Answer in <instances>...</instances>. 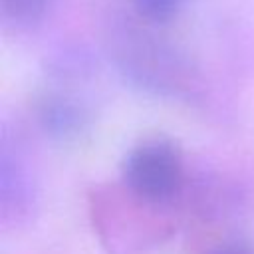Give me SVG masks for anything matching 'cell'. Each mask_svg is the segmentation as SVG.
Wrapping results in <instances>:
<instances>
[{"mask_svg":"<svg viewBox=\"0 0 254 254\" xmlns=\"http://www.w3.org/2000/svg\"><path fill=\"white\" fill-rule=\"evenodd\" d=\"M52 6L54 0H0V18L6 28L26 32L40 26Z\"/></svg>","mask_w":254,"mask_h":254,"instance_id":"8992f818","label":"cell"},{"mask_svg":"<svg viewBox=\"0 0 254 254\" xmlns=\"http://www.w3.org/2000/svg\"><path fill=\"white\" fill-rule=\"evenodd\" d=\"M129 22L111 38V52L121 73L141 89L157 95L185 97L196 85L190 60L169 40L155 34L153 24Z\"/></svg>","mask_w":254,"mask_h":254,"instance_id":"7a4b0ae2","label":"cell"},{"mask_svg":"<svg viewBox=\"0 0 254 254\" xmlns=\"http://www.w3.org/2000/svg\"><path fill=\"white\" fill-rule=\"evenodd\" d=\"M206 254H254V248L242 240H226L222 244H216Z\"/></svg>","mask_w":254,"mask_h":254,"instance_id":"ba28073f","label":"cell"},{"mask_svg":"<svg viewBox=\"0 0 254 254\" xmlns=\"http://www.w3.org/2000/svg\"><path fill=\"white\" fill-rule=\"evenodd\" d=\"M121 181L145 198L157 202H181L187 189L185 157L179 145L169 139H145L125 155Z\"/></svg>","mask_w":254,"mask_h":254,"instance_id":"3957f363","label":"cell"},{"mask_svg":"<svg viewBox=\"0 0 254 254\" xmlns=\"http://www.w3.org/2000/svg\"><path fill=\"white\" fill-rule=\"evenodd\" d=\"M34 179L18 151L2 147V220L20 222L34 206Z\"/></svg>","mask_w":254,"mask_h":254,"instance_id":"5b68a950","label":"cell"},{"mask_svg":"<svg viewBox=\"0 0 254 254\" xmlns=\"http://www.w3.org/2000/svg\"><path fill=\"white\" fill-rule=\"evenodd\" d=\"M135 16L147 24L163 26L171 22L187 0H129Z\"/></svg>","mask_w":254,"mask_h":254,"instance_id":"52a82bcc","label":"cell"},{"mask_svg":"<svg viewBox=\"0 0 254 254\" xmlns=\"http://www.w3.org/2000/svg\"><path fill=\"white\" fill-rule=\"evenodd\" d=\"M34 115L40 129L60 143L81 139L91 125L89 105L64 87H44L34 99Z\"/></svg>","mask_w":254,"mask_h":254,"instance_id":"277c9868","label":"cell"},{"mask_svg":"<svg viewBox=\"0 0 254 254\" xmlns=\"http://www.w3.org/2000/svg\"><path fill=\"white\" fill-rule=\"evenodd\" d=\"M89 218L111 254H143L177 230L181 202H157L131 190L123 181L89 190Z\"/></svg>","mask_w":254,"mask_h":254,"instance_id":"6da1fadb","label":"cell"}]
</instances>
